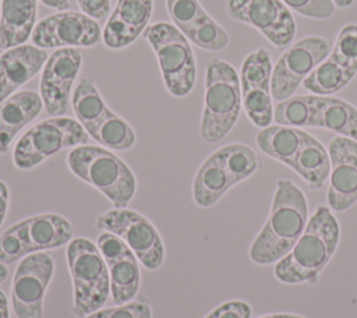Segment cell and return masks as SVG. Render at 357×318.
Here are the masks:
<instances>
[{"label":"cell","mask_w":357,"mask_h":318,"mask_svg":"<svg viewBox=\"0 0 357 318\" xmlns=\"http://www.w3.org/2000/svg\"><path fill=\"white\" fill-rule=\"evenodd\" d=\"M308 222L304 192L291 180L280 179L272 198L271 212L250 247V258L258 265L278 262L301 237Z\"/></svg>","instance_id":"1"},{"label":"cell","mask_w":357,"mask_h":318,"mask_svg":"<svg viewBox=\"0 0 357 318\" xmlns=\"http://www.w3.org/2000/svg\"><path fill=\"white\" fill-rule=\"evenodd\" d=\"M339 237V222L331 208L318 206L298 241L289 254L276 262V279L290 285L314 283L335 254Z\"/></svg>","instance_id":"2"},{"label":"cell","mask_w":357,"mask_h":318,"mask_svg":"<svg viewBox=\"0 0 357 318\" xmlns=\"http://www.w3.org/2000/svg\"><path fill=\"white\" fill-rule=\"evenodd\" d=\"M204 109L199 135L205 142L223 139L234 127L241 110L240 75L226 60L211 57L205 66Z\"/></svg>","instance_id":"3"},{"label":"cell","mask_w":357,"mask_h":318,"mask_svg":"<svg viewBox=\"0 0 357 318\" xmlns=\"http://www.w3.org/2000/svg\"><path fill=\"white\" fill-rule=\"evenodd\" d=\"M74 176L100 191L114 208H126L135 195L137 181L130 166L114 152L98 145H78L67 155Z\"/></svg>","instance_id":"4"},{"label":"cell","mask_w":357,"mask_h":318,"mask_svg":"<svg viewBox=\"0 0 357 318\" xmlns=\"http://www.w3.org/2000/svg\"><path fill=\"white\" fill-rule=\"evenodd\" d=\"M67 265L74 289L73 314L78 318L100 310L110 296V275L96 244L75 237L67 245Z\"/></svg>","instance_id":"5"},{"label":"cell","mask_w":357,"mask_h":318,"mask_svg":"<svg viewBox=\"0 0 357 318\" xmlns=\"http://www.w3.org/2000/svg\"><path fill=\"white\" fill-rule=\"evenodd\" d=\"M144 38L155 52L167 92L174 98L187 96L197 80V60L190 40L166 21L151 24Z\"/></svg>","instance_id":"6"},{"label":"cell","mask_w":357,"mask_h":318,"mask_svg":"<svg viewBox=\"0 0 357 318\" xmlns=\"http://www.w3.org/2000/svg\"><path fill=\"white\" fill-rule=\"evenodd\" d=\"M89 134L77 119L57 116L45 119L28 128L13 149L14 166L31 170L49 156L66 149L85 145Z\"/></svg>","instance_id":"7"},{"label":"cell","mask_w":357,"mask_h":318,"mask_svg":"<svg viewBox=\"0 0 357 318\" xmlns=\"http://www.w3.org/2000/svg\"><path fill=\"white\" fill-rule=\"evenodd\" d=\"M333 42L308 35L293 42L272 67L271 93L276 102L294 95L304 80L331 54Z\"/></svg>","instance_id":"8"},{"label":"cell","mask_w":357,"mask_h":318,"mask_svg":"<svg viewBox=\"0 0 357 318\" xmlns=\"http://www.w3.org/2000/svg\"><path fill=\"white\" fill-rule=\"evenodd\" d=\"M96 227L119 236L130 247L139 262L151 271L162 266L165 245L153 223L137 211L113 208L96 219Z\"/></svg>","instance_id":"9"},{"label":"cell","mask_w":357,"mask_h":318,"mask_svg":"<svg viewBox=\"0 0 357 318\" xmlns=\"http://www.w3.org/2000/svg\"><path fill=\"white\" fill-rule=\"evenodd\" d=\"M53 273L54 258L49 252H33L20 261L10 290L17 318H43V297Z\"/></svg>","instance_id":"10"},{"label":"cell","mask_w":357,"mask_h":318,"mask_svg":"<svg viewBox=\"0 0 357 318\" xmlns=\"http://www.w3.org/2000/svg\"><path fill=\"white\" fill-rule=\"evenodd\" d=\"M102 39V29L96 20L82 11H57L36 22L32 45L49 50L60 47H92Z\"/></svg>","instance_id":"11"},{"label":"cell","mask_w":357,"mask_h":318,"mask_svg":"<svg viewBox=\"0 0 357 318\" xmlns=\"http://www.w3.org/2000/svg\"><path fill=\"white\" fill-rule=\"evenodd\" d=\"M82 61L84 52L79 47H60L49 54L40 73L39 95L50 117L67 113Z\"/></svg>","instance_id":"12"},{"label":"cell","mask_w":357,"mask_h":318,"mask_svg":"<svg viewBox=\"0 0 357 318\" xmlns=\"http://www.w3.org/2000/svg\"><path fill=\"white\" fill-rule=\"evenodd\" d=\"M230 18L261 32L275 47H289L296 36V21L280 0H227Z\"/></svg>","instance_id":"13"},{"label":"cell","mask_w":357,"mask_h":318,"mask_svg":"<svg viewBox=\"0 0 357 318\" xmlns=\"http://www.w3.org/2000/svg\"><path fill=\"white\" fill-rule=\"evenodd\" d=\"M272 60L265 49L248 53L240 68L241 103L247 117L259 128L268 127L273 120L271 93Z\"/></svg>","instance_id":"14"},{"label":"cell","mask_w":357,"mask_h":318,"mask_svg":"<svg viewBox=\"0 0 357 318\" xmlns=\"http://www.w3.org/2000/svg\"><path fill=\"white\" fill-rule=\"evenodd\" d=\"M331 159L328 206L343 212L357 202V141L335 135L328 144Z\"/></svg>","instance_id":"15"},{"label":"cell","mask_w":357,"mask_h":318,"mask_svg":"<svg viewBox=\"0 0 357 318\" xmlns=\"http://www.w3.org/2000/svg\"><path fill=\"white\" fill-rule=\"evenodd\" d=\"M153 0H117L102 31L107 49L120 50L132 45L149 26Z\"/></svg>","instance_id":"16"},{"label":"cell","mask_w":357,"mask_h":318,"mask_svg":"<svg viewBox=\"0 0 357 318\" xmlns=\"http://www.w3.org/2000/svg\"><path fill=\"white\" fill-rule=\"evenodd\" d=\"M47 50L24 43L0 54V103L31 81L45 66Z\"/></svg>","instance_id":"17"},{"label":"cell","mask_w":357,"mask_h":318,"mask_svg":"<svg viewBox=\"0 0 357 318\" xmlns=\"http://www.w3.org/2000/svg\"><path fill=\"white\" fill-rule=\"evenodd\" d=\"M18 230L26 255L59 248L71 241L74 226L59 213H39L14 225Z\"/></svg>","instance_id":"18"},{"label":"cell","mask_w":357,"mask_h":318,"mask_svg":"<svg viewBox=\"0 0 357 318\" xmlns=\"http://www.w3.org/2000/svg\"><path fill=\"white\" fill-rule=\"evenodd\" d=\"M43 109L38 92L25 89L13 93L0 103V153H6L17 134Z\"/></svg>","instance_id":"19"},{"label":"cell","mask_w":357,"mask_h":318,"mask_svg":"<svg viewBox=\"0 0 357 318\" xmlns=\"http://www.w3.org/2000/svg\"><path fill=\"white\" fill-rule=\"evenodd\" d=\"M38 0H0V49L24 45L36 25Z\"/></svg>","instance_id":"20"},{"label":"cell","mask_w":357,"mask_h":318,"mask_svg":"<svg viewBox=\"0 0 357 318\" xmlns=\"http://www.w3.org/2000/svg\"><path fill=\"white\" fill-rule=\"evenodd\" d=\"M236 181L220 162L216 152H212L198 167L192 181V199L201 208L215 205Z\"/></svg>","instance_id":"21"},{"label":"cell","mask_w":357,"mask_h":318,"mask_svg":"<svg viewBox=\"0 0 357 318\" xmlns=\"http://www.w3.org/2000/svg\"><path fill=\"white\" fill-rule=\"evenodd\" d=\"M291 169L308 184L311 190H319L331 173L328 149L311 134L304 131L300 149Z\"/></svg>","instance_id":"22"},{"label":"cell","mask_w":357,"mask_h":318,"mask_svg":"<svg viewBox=\"0 0 357 318\" xmlns=\"http://www.w3.org/2000/svg\"><path fill=\"white\" fill-rule=\"evenodd\" d=\"M315 127L357 141V107L340 98L317 95Z\"/></svg>","instance_id":"23"},{"label":"cell","mask_w":357,"mask_h":318,"mask_svg":"<svg viewBox=\"0 0 357 318\" xmlns=\"http://www.w3.org/2000/svg\"><path fill=\"white\" fill-rule=\"evenodd\" d=\"M304 130L289 126H268L255 137L257 146L265 155L291 167L303 141Z\"/></svg>","instance_id":"24"},{"label":"cell","mask_w":357,"mask_h":318,"mask_svg":"<svg viewBox=\"0 0 357 318\" xmlns=\"http://www.w3.org/2000/svg\"><path fill=\"white\" fill-rule=\"evenodd\" d=\"M356 77L353 71L344 67L332 53L304 80L303 88L312 95L331 96L343 88Z\"/></svg>","instance_id":"25"},{"label":"cell","mask_w":357,"mask_h":318,"mask_svg":"<svg viewBox=\"0 0 357 318\" xmlns=\"http://www.w3.org/2000/svg\"><path fill=\"white\" fill-rule=\"evenodd\" d=\"M71 106L75 119L82 124L85 131L95 126L112 110L89 77H81L78 80L73 89Z\"/></svg>","instance_id":"26"},{"label":"cell","mask_w":357,"mask_h":318,"mask_svg":"<svg viewBox=\"0 0 357 318\" xmlns=\"http://www.w3.org/2000/svg\"><path fill=\"white\" fill-rule=\"evenodd\" d=\"M110 275V296L114 304L131 301L139 289V266L134 252L107 264Z\"/></svg>","instance_id":"27"},{"label":"cell","mask_w":357,"mask_h":318,"mask_svg":"<svg viewBox=\"0 0 357 318\" xmlns=\"http://www.w3.org/2000/svg\"><path fill=\"white\" fill-rule=\"evenodd\" d=\"M86 132L98 144L112 151H127L134 146L137 139L135 131L128 121L113 110H110L95 126L88 128Z\"/></svg>","instance_id":"28"},{"label":"cell","mask_w":357,"mask_h":318,"mask_svg":"<svg viewBox=\"0 0 357 318\" xmlns=\"http://www.w3.org/2000/svg\"><path fill=\"white\" fill-rule=\"evenodd\" d=\"M317 95H293L273 107V120L289 127H315Z\"/></svg>","instance_id":"29"},{"label":"cell","mask_w":357,"mask_h":318,"mask_svg":"<svg viewBox=\"0 0 357 318\" xmlns=\"http://www.w3.org/2000/svg\"><path fill=\"white\" fill-rule=\"evenodd\" d=\"M236 184L252 176L262 165L259 155L248 145L234 142L215 151Z\"/></svg>","instance_id":"30"},{"label":"cell","mask_w":357,"mask_h":318,"mask_svg":"<svg viewBox=\"0 0 357 318\" xmlns=\"http://www.w3.org/2000/svg\"><path fill=\"white\" fill-rule=\"evenodd\" d=\"M184 36L190 40V43L206 52H220L226 49L230 42L227 31L211 15L185 32Z\"/></svg>","instance_id":"31"},{"label":"cell","mask_w":357,"mask_h":318,"mask_svg":"<svg viewBox=\"0 0 357 318\" xmlns=\"http://www.w3.org/2000/svg\"><path fill=\"white\" fill-rule=\"evenodd\" d=\"M166 10L173 25L183 33L188 32L209 15L199 0H166Z\"/></svg>","instance_id":"32"},{"label":"cell","mask_w":357,"mask_h":318,"mask_svg":"<svg viewBox=\"0 0 357 318\" xmlns=\"http://www.w3.org/2000/svg\"><path fill=\"white\" fill-rule=\"evenodd\" d=\"M331 53L357 74V24H346L339 29Z\"/></svg>","instance_id":"33"},{"label":"cell","mask_w":357,"mask_h":318,"mask_svg":"<svg viewBox=\"0 0 357 318\" xmlns=\"http://www.w3.org/2000/svg\"><path fill=\"white\" fill-rule=\"evenodd\" d=\"M85 318H152L151 304L145 296H138L124 304H117V307L100 308Z\"/></svg>","instance_id":"34"},{"label":"cell","mask_w":357,"mask_h":318,"mask_svg":"<svg viewBox=\"0 0 357 318\" xmlns=\"http://www.w3.org/2000/svg\"><path fill=\"white\" fill-rule=\"evenodd\" d=\"M290 11L311 20H326L335 13L332 0H280Z\"/></svg>","instance_id":"35"},{"label":"cell","mask_w":357,"mask_h":318,"mask_svg":"<svg viewBox=\"0 0 357 318\" xmlns=\"http://www.w3.org/2000/svg\"><path fill=\"white\" fill-rule=\"evenodd\" d=\"M24 257H26L24 241L13 225L0 236V262L7 265Z\"/></svg>","instance_id":"36"},{"label":"cell","mask_w":357,"mask_h":318,"mask_svg":"<svg viewBox=\"0 0 357 318\" xmlns=\"http://www.w3.org/2000/svg\"><path fill=\"white\" fill-rule=\"evenodd\" d=\"M96 247L100 251L106 264L117 261L131 252L130 247L119 236L110 232H102L96 237Z\"/></svg>","instance_id":"37"},{"label":"cell","mask_w":357,"mask_h":318,"mask_svg":"<svg viewBox=\"0 0 357 318\" xmlns=\"http://www.w3.org/2000/svg\"><path fill=\"white\" fill-rule=\"evenodd\" d=\"M205 318H251V307L241 300H231L218 305Z\"/></svg>","instance_id":"38"},{"label":"cell","mask_w":357,"mask_h":318,"mask_svg":"<svg viewBox=\"0 0 357 318\" xmlns=\"http://www.w3.org/2000/svg\"><path fill=\"white\" fill-rule=\"evenodd\" d=\"M79 10L96 21H103L110 14V0H77Z\"/></svg>","instance_id":"39"},{"label":"cell","mask_w":357,"mask_h":318,"mask_svg":"<svg viewBox=\"0 0 357 318\" xmlns=\"http://www.w3.org/2000/svg\"><path fill=\"white\" fill-rule=\"evenodd\" d=\"M8 204H10V192H8V187L6 186V183L0 181V226L7 215L8 211Z\"/></svg>","instance_id":"40"},{"label":"cell","mask_w":357,"mask_h":318,"mask_svg":"<svg viewBox=\"0 0 357 318\" xmlns=\"http://www.w3.org/2000/svg\"><path fill=\"white\" fill-rule=\"evenodd\" d=\"M46 7L59 10V11H66L70 8V0H40Z\"/></svg>","instance_id":"41"},{"label":"cell","mask_w":357,"mask_h":318,"mask_svg":"<svg viewBox=\"0 0 357 318\" xmlns=\"http://www.w3.org/2000/svg\"><path fill=\"white\" fill-rule=\"evenodd\" d=\"M0 318H10L7 297L1 290H0Z\"/></svg>","instance_id":"42"},{"label":"cell","mask_w":357,"mask_h":318,"mask_svg":"<svg viewBox=\"0 0 357 318\" xmlns=\"http://www.w3.org/2000/svg\"><path fill=\"white\" fill-rule=\"evenodd\" d=\"M258 318H304V317L296 315V314H269V315H262Z\"/></svg>","instance_id":"43"},{"label":"cell","mask_w":357,"mask_h":318,"mask_svg":"<svg viewBox=\"0 0 357 318\" xmlns=\"http://www.w3.org/2000/svg\"><path fill=\"white\" fill-rule=\"evenodd\" d=\"M332 1L339 8H349L354 3V0H332Z\"/></svg>","instance_id":"44"},{"label":"cell","mask_w":357,"mask_h":318,"mask_svg":"<svg viewBox=\"0 0 357 318\" xmlns=\"http://www.w3.org/2000/svg\"><path fill=\"white\" fill-rule=\"evenodd\" d=\"M7 273H8V271H7V268H6V264L0 262V283H3V282L6 280Z\"/></svg>","instance_id":"45"}]
</instances>
